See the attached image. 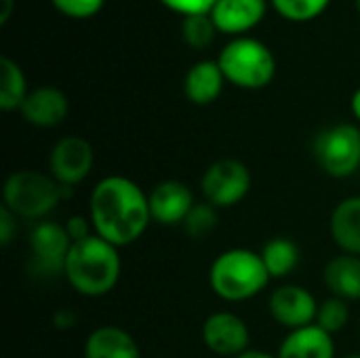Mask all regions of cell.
Instances as JSON below:
<instances>
[{
	"label": "cell",
	"mask_w": 360,
	"mask_h": 358,
	"mask_svg": "<svg viewBox=\"0 0 360 358\" xmlns=\"http://www.w3.org/2000/svg\"><path fill=\"white\" fill-rule=\"evenodd\" d=\"M253 177L245 162L236 158H219L200 177L202 198L215 209L238 205L251 190Z\"/></svg>",
	"instance_id": "ba28073f"
},
{
	"label": "cell",
	"mask_w": 360,
	"mask_h": 358,
	"mask_svg": "<svg viewBox=\"0 0 360 358\" xmlns=\"http://www.w3.org/2000/svg\"><path fill=\"white\" fill-rule=\"evenodd\" d=\"M329 234L342 253L360 257V196L344 198L331 211Z\"/></svg>",
	"instance_id": "e0dca14e"
},
{
	"label": "cell",
	"mask_w": 360,
	"mask_h": 358,
	"mask_svg": "<svg viewBox=\"0 0 360 358\" xmlns=\"http://www.w3.org/2000/svg\"><path fill=\"white\" fill-rule=\"evenodd\" d=\"M350 108H352L354 118L360 122V89L354 91V95H352V99H350Z\"/></svg>",
	"instance_id": "1f68e13d"
},
{
	"label": "cell",
	"mask_w": 360,
	"mask_h": 358,
	"mask_svg": "<svg viewBox=\"0 0 360 358\" xmlns=\"http://www.w3.org/2000/svg\"><path fill=\"white\" fill-rule=\"evenodd\" d=\"M219 209H215L213 205H209L207 200L202 203H194V207L190 209L188 217L184 219L181 228L184 232L192 238V241H205L209 238L217 226H219Z\"/></svg>",
	"instance_id": "7402d4cb"
},
{
	"label": "cell",
	"mask_w": 360,
	"mask_h": 358,
	"mask_svg": "<svg viewBox=\"0 0 360 358\" xmlns=\"http://www.w3.org/2000/svg\"><path fill=\"white\" fill-rule=\"evenodd\" d=\"M148 203L152 222H156L158 226H181L196 200L192 190L184 181L165 179L152 188V192L148 194Z\"/></svg>",
	"instance_id": "7c38bea8"
},
{
	"label": "cell",
	"mask_w": 360,
	"mask_h": 358,
	"mask_svg": "<svg viewBox=\"0 0 360 358\" xmlns=\"http://www.w3.org/2000/svg\"><path fill=\"white\" fill-rule=\"evenodd\" d=\"M348 321H350V306H348V302L331 295L329 300H325L319 306V314H316V323L314 325H319L323 331L335 335V333L346 329Z\"/></svg>",
	"instance_id": "d4e9b609"
},
{
	"label": "cell",
	"mask_w": 360,
	"mask_h": 358,
	"mask_svg": "<svg viewBox=\"0 0 360 358\" xmlns=\"http://www.w3.org/2000/svg\"><path fill=\"white\" fill-rule=\"evenodd\" d=\"M84 358H141V352L129 331L116 325H103L89 333Z\"/></svg>",
	"instance_id": "2e32d148"
},
{
	"label": "cell",
	"mask_w": 360,
	"mask_h": 358,
	"mask_svg": "<svg viewBox=\"0 0 360 358\" xmlns=\"http://www.w3.org/2000/svg\"><path fill=\"white\" fill-rule=\"evenodd\" d=\"M226 78L217 61L205 59L194 63L184 78V93L196 106L213 103L224 91Z\"/></svg>",
	"instance_id": "ac0fdd59"
},
{
	"label": "cell",
	"mask_w": 360,
	"mask_h": 358,
	"mask_svg": "<svg viewBox=\"0 0 360 358\" xmlns=\"http://www.w3.org/2000/svg\"><path fill=\"white\" fill-rule=\"evenodd\" d=\"M319 306L316 298L302 285H281L268 300L270 317L289 331L314 325Z\"/></svg>",
	"instance_id": "30bf717a"
},
{
	"label": "cell",
	"mask_w": 360,
	"mask_h": 358,
	"mask_svg": "<svg viewBox=\"0 0 360 358\" xmlns=\"http://www.w3.org/2000/svg\"><path fill=\"white\" fill-rule=\"evenodd\" d=\"M226 82L245 89L257 91L268 87L276 74V59L268 44L253 36L232 38L219 53L217 59Z\"/></svg>",
	"instance_id": "5b68a950"
},
{
	"label": "cell",
	"mask_w": 360,
	"mask_h": 358,
	"mask_svg": "<svg viewBox=\"0 0 360 358\" xmlns=\"http://www.w3.org/2000/svg\"><path fill=\"white\" fill-rule=\"evenodd\" d=\"M344 358H360V354H348V357H344Z\"/></svg>",
	"instance_id": "836d02e7"
},
{
	"label": "cell",
	"mask_w": 360,
	"mask_h": 358,
	"mask_svg": "<svg viewBox=\"0 0 360 358\" xmlns=\"http://www.w3.org/2000/svg\"><path fill=\"white\" fill-rule=\"evenodd\" d=\"M120 272V249L101 236L91 234L84 241L72 243L63 276L76 293L84 298H103L118 285Z\"/></svg>",
	"instance_id": "7a4b0ae2"
},
{
	"label": "cell",
	"mask_w": 360,
	"mask_h": 358,
	"mask_svg": "<svg viewBox=\"0 0 360 358\" xmlns=\"http://www.w3.org/2000/svg\"><path fill=\"white\" fill-rule=\"evenodd\" d=\"M13 6H15V0H0V23L4 25L13 13Z\"/></svg>",
	"instance_id": "4dcf8cb0"
},
{
	"label": "cell",
	"mask_w": 360,
	"mask_h": 358,
	"mask_svg": "<svg viewBox=\"0 0 360 358\" xmlns=\"http://www.w3.org/2000/svg\"><path fill=\"white\" fill-rule=\"evenodd\" d=\"M51 2L61 15H65L70 19L95 17L105 4V0H51Z\"/></svg>",
	"instance_id": "484cf974"
},
{
	"label": "cell",
	"mask_w": 360,
	"mask_h": 358,
	"mask_svg": "<svg viewBox=\"0 0 360 358\" xmlns=\"http://www.w3.org/2000/svg\"><path fill=\"white\" fill-rule=\"evenodd\" d=\"M63 226H65V232H68V236H70L72 243L84 241V238H89L91 234H95L89 215H86V217H84V215H72Z\"/></svg>",
	"instance_id": "83f0119b"
},
{
	"label": "cell",
	"mask_w": 360,
	"mask_h": 358,
	"mask_svg": "<svg viewBox=\"0 0 360 358\" xmlns=\"http://www.w3.org/2000/svg\"><path fill=\"white\" fill-rule=\"evenodd\" d=\"M89 219L97 236L118 249L129 247L143 236L152 222L148 194L129 177L108 175L91 192Z\"/></svg>",
	"instance_id": "6da1fadb"
},
{
	"label": "cell",
	"mask_w": 360,
	"mask_h": 358,
	"mask_svg": "<svg viewBox=\"0 0 360 358\" xmlns=\"http://www.w3.org/2000/svg\"><path fill=\"white\" fill-rule=\"evenodd\" d=\"M272 281L262 253L245 247L219 253L209 268V285L224 302H247L257 298Z\"/></svg>",
	"instance_id": "3957f363"
},
{
	"label": "cell",
	"mask_w": 360,
	"mask_h": 358,
	"mask_svg": "<svg viewBox=\"0 0 360 358\" xmlns=\"http://www.w3.org/2000/svg\"><path fill=\"white\" fill-rule=\"evenodd\" d=\"M93 162L95 154L91 143L84 137L68 135L53 146L49 154V173L59 186L74 188L89 177Z\"/></svg>",
	"instance_id": "9c48e42d"
},
{
	"label": "cell",
	"mask_w": 360,
	"mask_h": 358,
	"mask_svg": "<svg viewBox=\"0 0 360 358\" xmlns=\"http://www.w3.org/2000/svg\"><path fill=\"white\" fill-rule=\"evenodd\" d=\"M25 122L38 129H51L65 120L70 112V101L65 93L57 87H38L27 93L19 108Z\"/></svg>",
	"instance_id": "5bb4252c"
},
{
	"label": "cell",
	"mask_w": 360,
	"mask_h": 358,
	"mask_svg": "<svg viewBox=\"0 0 360 358\" xmlns=\"http://www.w3.org/2000/svg\"><path fill=\"white\" fill-rule=\"evenodd\" d=\"M217 36V27L215 21L211 17V13H202V15H188L181 19V38L188 46L200 51L213 44Z\"/></svg>",
	"instance_id": "603a6c76"
},
{
	"label": "cell",
	"mask_w": 360,
	"mask_h": 358,
	"mask_svg": "<svg viewBox=\"0 0 360 358\" xmlns=\"http://www.w3.org/2000/svg\"><path fill=\"white\" fill-rule=\"evenodd\" d=\"M268 11V0H217L211 17L219 34L245 36L262 23Z\"/></svg>",
	"instance_id": "4fadbf2b"
},
{
	"label": "cell",
	"mask_w": 360,
	"mask_h": 358,
	"mask_svg": "<svg viewBox=\"0 0 360 358\" xmlns=\"http://www.w3.org/2000/svg\"><path fill=\"white\" fill-rule=\"evenodd\" d=\"M27 82L23 70L11 57H0V108L4 112L19 110L27 97Z\"/></svg>",
	"instance_id": "44dd1931"
},
{
	"label": "cell",
	"mask_w": 360,
	"mask_h": 358,
	"mask_svg": "<svg viewBox=\"0 0 360 358\" xmlns=\"http://www.w3.org/2000/svg\"><path fill=\"white\" fill-rule=\"evenodd\" d=\"M167 8L179 13L181 17L188 15H202V13H211V8L215 6L217 0H160Z\"/></svg>",
	"instance_id": "4316f807"
},
{
	"label": "cell",
	"mask_w": 360,
	"mask_h": 358,
	"mask_svg": "<svg viewBox=\"0 0 360 358\" xmlns=\"http://www.w3.org/2000/svg\"><path fill=\"white\" fill-rule=\"evenodd\" d=\"M262 260L272 279H285L295 272V268L300 266L302 253H300V247L291 238L276 236L264 245Z\"/></svg>",
	"instance_id": "ffe728a7"
},
{
	"label": "cell",
	"mask_w": 360,
	"mask_h": 358,
	"mask_svg": "<svg viewBox=\"0 0 360 358\" xmlns=\"http://www.w3.org/2000/svg\"><path fill=\"white\" fill-rule=\"evenodd\" d=\"M278 358H335L333 335L319 325L289 331L278 346Z\"/></svg>",
	"instance_id": "9a60e30c"
},
{
	"label": "cell",
	"mask_w": 360,
	"mask_h": 358,
	"mask_svg": "<svg viewBox=\"0 0 360 358\" xmlns=\"http://www.w3.org/2000/svg\"><path fill=\"white\" fill-rule=\"evenodd\" d=\"M53 323H55L57 329H72L76 325V314L72 310H59L53 317Z\"/></svg>",
	"instance_id": "f546056e"
},
{
	"label": "cell",
	"mask_w": 360,
	"mask_h": 358,
	"mask_svg": "<svg viewBox=\"0 0 360 358\" xmlns=\"http://www.w3.org/2000/svg\"><path fill=\"white\" fill-rule=\"evenodd\" d=\"M27 247H30V272L36 279H55L63 274L65 257L72 247V241L63 224L51 219L38 222L30 232Z\"/></svg>",
	"instance_id": "52a82bcc"
},
{
	"label": "cell",
	"mask_w": 360,
	"mask_h": 358,
	"mask_svg": "<svg viewBox=\"0 0 360 358\" xmlns=\"http://www.w3.org/2000/svg\"><path fill=\"white\" fill-rule=\"evenodd\" d=\"M236 358H278L276 354H270V352H264V350H247L243 352L240 357Z\"/></svg>",
	"instance_id": "d6a6232c"
},
{
	"label": "cell",
	"mask_w": 360,
	"mask_h": 358,
	"mask_svg": "<svg viewBox=\"0 0 360 358\" xmlns=\"http://www.w3.org/2000/svg\"><path fill=\"white\" fill-rule=\"evenodd\" d=\"M200 338L213 354L236 358L249 350L251 331L238 314L221 310L205 319Z\"/></svg>",
	"instance_id": "8fae6325"
},
{
	"label": "cell",
	"mask_w": 360,
	"mask_h": 358,
	"mask_svg": "<svg viewBox=\"0 0 360 358\" xmlns=\"http://www.w3.org/2000/svg\"><path fill=\"white\" fill-rule=\"evenodd\" d=\"M312 152L327 175L346 179L360 169V129L350 122L327 127L314 137Z\"/></svg>",
	"instance_id": "8992f818"
},
{
	"label": "cell",
	"mask_w": 360,
	"mask_h": 358,
	"mask_svg": "<svg viewBox=\"0 0 360 358\" xmlns=\"http://www.w3.org/2000/svg\"><path fill=\"white\" fill-rule=\"evenodd\" d=\"M356 11H359V15H360V0H356Z\"/></svg>",
	"instance_id": "e575fe53"
},
{
	"label": "cell",
	"mask_w": 360,
	"mask_h": 358,
	"mask_svg": "<svg viewBox=\"0 0 360 358\" xmlns=\"http://www.w3.org/2000/svg\"><path fill=\"white\" fill-rule=\"evenodd\" d=\"M270 4L283 19L302 23L321 17L331 0H270Z\"/></svg>",
	"instance_id": "cb8c5ba5"
},
{
	"label": "cell",
	"mask_w": 360,
	"mask_h": 358,
	"mask_svg": "<svg viewBox=\"0 0 360 358\" xmlns=\"http://www.w3.org/2000/svg\"><path fill=\"white\" fill-rule=\"evenodd\" d=\"M72 190L74 188L59 186L51 173L19 169L13 171L4 181L2 205L19 219L42 222L65 196H72Z\"/></svg>",
	"instance_id": "277c9868"
},
{
	"label": "cell",
	"mask_w": 360,
	"mask_h": 358,
	"mask_svg": "<svg viewBox=\"0 0 360 358\" xmlns=\"http://www.w3.org/2000/svg\"><path fill=\"white\" fill-rule=\"evenodd\" d=\"M323 279L333 298H340L346 302H359L360 300L359 255H348V253L335 255L333 260L327 262Z\"/></svg>",
	"instance_id": "d6986e66"
},
{
	"label": "cell",
	"mask_w": 360,
	"mask_h": 358,
	"mask_svg": "<svg viewBox=\"0 0 360 358\" xmlns=\"http://www.w3.org/2000/svg\"><path fill=\"white\" fill-rule=\"evenodd\" d=\"M17 215H13L4 205L0 207V245L8 247L17 234Z\"/></svg>",
	"instance_id": "f1b7e54d"
}]
</instances>
